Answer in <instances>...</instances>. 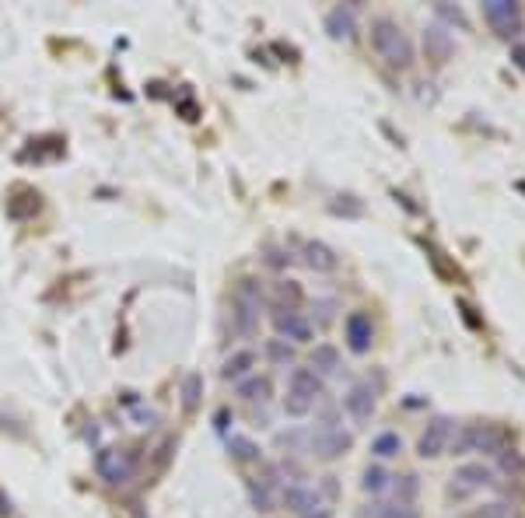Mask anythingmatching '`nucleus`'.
Segmentation results:
<instances>
[{
    "label": "nucleus",
    "instance_id": "obj_27",
    "mask_svg": "<svg viewBox=\"0 0 525 518\" xmlns=\"http://www.w3.org/2000/svg\"><path fill=\"white\" fill-rule=\"evenodd\" d=\"M497 459H501L504 473H522V470H525V459L519 455V452H515V448H504V452H501Z\"/></svg>",
    "mask_w": 525,
    "mask_h": 518
},
{
    "label": "nucleus",
    "instance_id": "obj_7",
    "mask_svg": "<svg viewBox=\"0 0 525 518\" xmlns=\"http://www.w3.org/2000/svg\"><path fill=\"white\" fill-rule=\"evenodd\" d=\"M484 18L497 36H515V32H519V25H522V11H519V4H515V0H487Z\"/></svg>",
    "mask_w": 525,
    "mask_h": 518
},
{
    "label": "nucleus",
    "instance_id": "obj_16",
    "mask_svg": "<svg viewBox=\"0 0 525 518\" xmlns=\"http://www.w3.org/2000/svg\"><path fill=\"white\" fill-rule=\"evenodd\" d=\"M305 263H309V270H316V274H333V270L340 267V256H336L326 242H309V245H305Z\"/></svg>",
    "mask_w": 525,
    "mask_h": 518
},
{
    "label": "nucleus",
    "instance_id": "obj_1",
    "mask_svg": "<svg viewBox=\"0 0 525 518\" xmlns=\"http://www.w3.org/2000/svg\"><path fill=\"white\" fill-rule=\"evenodd\" d=\"M371 49H375L389 67H400V71H403V67L413 64V42H410V36H406L396 21H389V18H382V21L371 25Z\"/></svg>",
    "mask_w": 525,
    "mask_h": 518
},
{
    "label": "nucleus",
    "instance_id": "obj_5",
    "mask_svg": "<svg viewBox=\"0 0 525 518\" xmlns=\"http://www.w3.org/2000/svg\"><path fill=\"white\" fill-rule=\"evenodd\" d=\"M95 470H98V477L106 480V483L123 487V483H130L133 473H137V455L126 452V448H102L95 455Z\"/></svg>",
    "mask_w": 525,
    "mask_h": 518
},
{
    "label": "nucleus",
    "instance_id": "obj_2",
    "mask_svg": "<svg viewBox=\"0 0 525 518\" xmlns=\"http://www.w3.org/2000/svg\"><path fill=\"white\" fill-rule=\"evenodd\" d=\"M323 396V382L312 368H294L291 382H287V396H284V413L287 417H305L312 413V406Z\"/></svg>",
    "mask_w": 525,
    "mask_h": 518
},
{
    "label": "nucleus",
    "instance_id": "obj_24",
    "mask_svg": "<svg viewBox=\"0 0 525 518\" xmlns=\"http://www.w3.org/2000/svg\"><path fill=\"white\" fill-rule=\"evenodd\" d=\"M274 298L281 301L277 309H284V301H287V309H298V305H301V287H298V280H281V284L274 287Z\"/></svg>",
    "mask_w": 525,
    "mask_h": 518
},
{
    "label": "nucleus",
    "instance_id": "obj_29",
    "mask_svg": "<svg viewBox=\"0 0 525 518\" xmlns=\"http://www.w3.org/2000/svg\"><path fill=\"white\" fill-rule=\"evenodd\" d=\"M438 14L448 18V21H459V29H470V21H466V14L459 11V7H448V4H438Z\"/></svg>",
    "mask_w": 525,
    "mask_h": 518
},
{
    "label": "nucleus",
    "instance_id": "obj_14",
    "mask_svg": "<svg viewBox=\"0 0 525 518\" xmlns=\"http://www.w3.org/2000/svg\"><path fill=\"white\" fill-rule=\"evenodd\" d=\"M424 53H428V60H431V64H445V60H452V53H455V39H452V32H445L442 25H431V29L424 32Z\"/></svg>",
    "mask_w": 525,
    "mask_h": 518
},
{
    "label": "nucleus",
    "instance_id": "obj_3",
    "mask_svg": "<svg viewBox=\"0 0 525 518\" xmlns=\"http://www.w3.org/2000/svg\"><path fill=\"white\" fill-rule=\"evenodd\" d=\"M455 452H480V455H501L504 448H512V431L501 424H470L455 445Z\"/></svg>",
    "mask_w": 525,
    "mask_h": 518
},
{
    "label": "nucleus",
    "instance_id": "obj_35",
    "mask_svg": "<svg viewBox=\"0 0 525 518\" xmlns=\"http://www.w3.org/2000/svg\"><path fill=\"white\" fill-rule=\"evenodd\" d=\"M284 263H291V259H284L281 249H274V252H270V267H284Z\"/></svg>",
    "mask_w": 525,
    "mask_h": 518
},
{
    "label": "nucleus",
    "instance_id": "obj_26",
    "mask_svg": "<svg viewBox=\"0 0 525 518\" xmlns=\"http://www.w3.org/2000/svg\"><path fill=\"white\" fill-rule=\"evenodd\" d=\"M200 389H203V378L200 375H190V378H186V386H182V406H186L190 413L200 406Z\"/></svg>",
    "mask_w": 525,
    "mask_h": 518
},
{
    "label": "nucleus",
    "instance_id": "obj_34",
    "mask_svg": "<svg viewBox=\"0 0 525 518\" xmlns=\"http://www.w3.org/2000/svg\"><path fill=\"white\" fill-rule=\"evenodd\" d=\"M512 60L525 71V46H515V49H512Z\"/></svg>",
    "mask_w": 525,
    "mask_h": 518
},
{
    "label": "nucleus",
    "instance_id": "obj_22",
    "mask_svg": "<svg viewBox=\"0 0 525 518\" xmlns=\"http://www.w3.org/2000/svg\"><path fill=\"white\" fill-rule=\"evenodd\" d=\"M371 452H375L378 459H393V455L403 452V438H400L396 431H382V435H375V441H371Z\"/></svg>",
    "mask_w": 525,
    "mask_h": 518
},
{
    "label": "nucleus",
    "instance_id": "obj_25",
    "mask_svg": "<svg viewBox=\"0 0 525 518\" xmlns=\"http://www.w3.org/2000/svg\"><path fill=\"white\" fill-rule=\"evenodd\" d=\"M477 518H522V515H519V508L512 501H490V505H484L477 512Z\"/></svg>",
    "mask_w": 525,
    "mask_h": 518
},
{
    "label": "nucleus",
    "instance_id": "obj_10",
    "mask_svg": "<svg viewBox=\"0 0 525 518\" xmlns=\"http://www.w3.org/2000/svg\"><path fill=\"white\" fill-rule=\"evenodd\" d=\"M490 483H494V473L487 466H480V463H470V466H459L455 470L448 494L452 497H470V494H477L480 487H490Z\"/></svg>",
    "mask_w": 525,
    "mask_h": 518
},
{
    "label": "nucleus",
    "instance_id": "obj_19",
    "mask_svg": "<svg viewBox=\"0 0 525 518\" xmlns=\"http://www.w3.org/2000/svg\"><path fill=\"white\" fill-rule=\"evenodd\" d=\"M270 393H274V386H270L267 375H249V378L239 382V396H242L245 403H267Z\"/></svg>",
    "mask_w": 525,
    "mask_h": 518
},
{
    "label": "nucleus",
    "instance_id": "obj_31",
    "mask_svg": "<svg viewBox=\"0 0 525 518\" xmlns=\"http://www.w3.org/2000/svg\"><path fill=\"white\" fill-rule=\"evenodd\" d=\"M267 354H270L274 361H291V347H284L281 340H274V344L267 347Z\"/></svg>",
    "mask_w": 525,
    "mask_h": 518
},
{
    "label": "nucleus",
    "instance_id": "obj_12",
    "mask_svg": "<svg viewBox=\"0 0 525 518\" xmlns=\"http://www.w3.org/2000/svg\"><path fill=\"white\" fill-rule=\"evenodd\" d=\"M343 333H347V347L354 354H368L371 344H375V322L368 312H351L347 322H343Z\"/></svg>",
    "mask_w": 525,
    "mask_h": 518
},
{
    "label": "nucleus",
    "instance_id": "obj_30",
    "mask_svg": "<svg viewBox=\"0 0 525 518\" xmlns=\"http://www.w3.org/2000/svg\"><path fill=\"white\" fill-rule=\"evenodd\" d=\"M133 420H140V428H155L158 424V413L155 410H144V406H133Z\"/></svg>",
    "mask_w": 525,
    "mask_h": 518
},
{
    "label": "nucleus",
    "instance_id": "obj_4",
    "mask_svg": "<svg viewBox=\"0 0 525 518\" xmlns=\"http://www.w3.org/2000/svg\"><path fill=\"white\" fill-rule=\"evenodd\" d=\"M259 305H263V291H259V280L245 277L235 287V298H232V309H235V326L242 336H252L259 329Z\"/></svg>",
    "mask_w": 525,
    "mask_h": 518
},
{
    "label": "nucleus",
    "instance_id": "obj_32",
    "mask_svg": "<svg viewBox=\"0 0 525 518\" xmlns=\"http://www.w3.org/2000/svg\"><path fill=\"white\" fill-rule=\"evenodd\" d=\"M333 309H336V301H316V312H319L316 319L329 322V319H333Z\"/></svg>",
    "mask_w": 525,
    "mask_h": 518
},
{
    "label": "nucleus",
    "instance_id": "obj_23",
    "mask_svg": "<svg viewBox=\"0 0 525 518\" xmlns=\"http://www.w3.org/2000/svg\"><path fill=\"white\" fill-rule=\"evenodd\" d=\"M389 473L382 470V466H368L364 470V480H361V487H364V494H382V490H389Z\"/></svg>",
    "mask_w": 525,
    "mask_h": 518
},
{
    "label": "nucleus",
    "instance_id": "obj_17",
    "mask_svg": "<svg viewBox=\"0 0 525 518\" xmlns=\"http://www.w3.org/2000/svg\"><path fill=\"white\" fill-rule=\"evenodd\" d=\"M354 11L351 7H333L329 14H326V32H329V39H354Z\"/></svg>",
    "mask_w": 525,
    "mask_h": 518
},
{
    "label": "nucleus",
    "instance_id": "obj_15",
    "mask_svg": "<svg viewBox=\"0 0 525 518\" xmlns=\"http://www.w3.org/2000/svg\"><path fill=\"white\" fill-rule=\"evenodd\" d=\"M249 497H252V508L256 512H274L277 501H281V487L274 477H263V480H252L249 483Z\"/></svg>",
    "mask_w": 525,
    "mask_h": 518
},
{
    "label": "nucleus",
    "instance_id": "obj_20",
    "mask_svg": "<svg viewBox=\"0 0 525 518\" xmlns=\"http://www.w3.org/2000/svg\"><path fill=\"white\" fill-rule=\"evenodd\" d=\"M228 452H232L235 463H256V459H263L259 445L249 438V435H228Z\"/></svg>",
    "mask_w": 525,
    "mask_h": 518
},
{
    "label": "nucleus",
    "instance_id": "obj_33",
    "mask_svg": "<svg viewBox=\"0 0 525 518\" xmlns=\"http://www.w3.org/2000/svg\"><path fill=\"white\" fill-rule=\"evenodd\" d=\"M11 512H14V508H11V497H7L4 490H0V518H7Z\"/></svg>",
    "mask_w": 525,
    "mask_h": 518
},
{
    "label": "nucleus",
    "instance_id": "obj_21",
    "mask_svg": "<svg viewBox=\"0 0 525 518\" xmlns=\"http://www.w3.org/2000/svg\"><path fill=\"white\" fill-rule=\"evenodd\" d=\"M340 368V351L333 344H319L312 351V371H323V375H333Z\"/></svg>",
    "mask_w": 525,
    "mask_h": 518
},
{
    "label": "nucleus",
    "instance_id": "obj_8",
    "mask_svg": "<svg viewBox=\"0 0 525 518\" xmlns=\"http://www.w3.org/2000/svg\"><path fill=\"white\" fill-rule=\"evenodd\" d=\"M452 431H455V424H452L448 417H435V420L424 428L420 441H417V452H420L424 459H438L445 448L452 445Z\"/></svg>",
    "mask_w": 525,
    "mask_h": 518
},
{
    "label": "nucleus",
    "instance_id": "obj_6",
    "mask_svg": "<svg viewBox=\"0 0 525 518\" xmlns=\"http://www.w3.org/2000/svg\"><path fill=\"white\" fill-rule=\"evenodd\" d=\"M351 445H354V438H351L343 428H336V424H323L319 431L309 435V452H312L316 459H323V463H333V459L347 455Z\"/></svg>",
    "mask_w": 525,
    "mask_h": 518
},
{
    "label": "nucleus",
    "instance_id": "obj_18",
    "mask_svg": "<svg viewBox=\"0 0 525 518\" xmlns=\"http://www.w3.org/2000/svg\"><path fill=\"white\" fill-rule=\"evenodd\" d=\"M252 368H256V354H252V351H235L232 358L224 361L221 378H228V382H242V378L252 375Z\"/></svg>",
    "mask_w": 525,
    "mask_h": 518
},
{
    "label": "nucleus",
    "instance_id": "obj_36",
    "mask_svg": "<svg viewBox=\"0 0 525 518\" xmlns=\"http://www.w3.org/2000/svg\"><path fill=\"white\" fill-rule=\"evenodd\" d=\"M396 518H420V515H417L413 508H400V515H396Z\"/></svg>",
    "mask_w": 525,
    "mask_h": 518
},
{
    "label": "nucleus",
    "instance_id": "obj_9",
    "mask_svg": "<svg viewBox=\"0 0 525 518\" xmlns=\"http://www.w3.org/2000/svg\"><path fill=\"white\" fill-rule=\"evenodd\" d=\"M274 329L291 344H309L312 340V322L305 319L298 309H274Z\"/></svg>",
    "mask_w": 525,
    "mask_h": 518
},
{
    "label": "nucleus",
    "instance_id": "obj_28",
    "mask_svg": "<svg viewBox=\"0 0 525 518\" xmlns=\"http://www.w3.org/2000/svg\"><path fill=\"white\" fill-rule=\"evenodd\" d=\"M400 508H406V505H371L361 518H396L400 515Z\"/></svg>",
    "mask_w": 525,
    "mask_h": 518
},
{
    "label": "nucleus",
    "instance_id": "obj_11",
    "mask_svg": "<svg viewBox=\"0 0 525 518\" xmlns=\"http://www.w3.org/2000/svg\"><path fill=\"white\" fill-rule=\"evenodd\" d=\"M281 501H284V508H291L294 515H305V518L323 508V494H319L316 487H305V483H291V487H284Z\"/></svg>",
    "mask_w": 525,
    "mask_h": 518
},
{
    "label": "nucleus",
    "instance_id": "obj_13",
    "mask_svg": "<svg viewBox=\"0 0 525 518\" xmlns=\"http://www.w3.org/2000/svg\"><path fill=\"white\" fill-rule=\"evenodd\" d=\"M375 406H378V396H375V389H371V382H354L351 389H347V396H343V410L354 417V420H371V413H375Z\"/></svg>",
    "mask_w": 525,
    "mask_h": 518
}]
</instances>
